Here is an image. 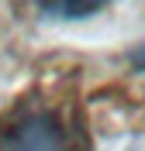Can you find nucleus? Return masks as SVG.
<instances>
[{
	"label": "nucleus",
	"instance_id": "f03ea898",
	"mask_svg": "<svg viewBox=\"0 0 145 151\" xmlns=\"http://www.w3.org/2000/svg\"><path fill=\"white\" fill-rule=\"evenodd\" d=\"M131 62H135V65H138V69H145V48H138L135 55H131Z\"/></svg>",
	"mask_w": 145,
	"mask_h": 151
},
{
	"label": "nucleus",
	"instance_id": "f257e3e1",
	"mask_svg": "<svg viewBox=\"0 0 145 151\" xmlns=\"http://www.w3.org/2000/svg\"><path fill=\"white\" fill-rule=\"evenodd\" d=\"M97 10H100V4H42L38 14H45V17L59 14L62 21H76V17H90Z\"/></svg>",
	"mask_w": 145,
	"mask_h": 151
}]
</instances>
